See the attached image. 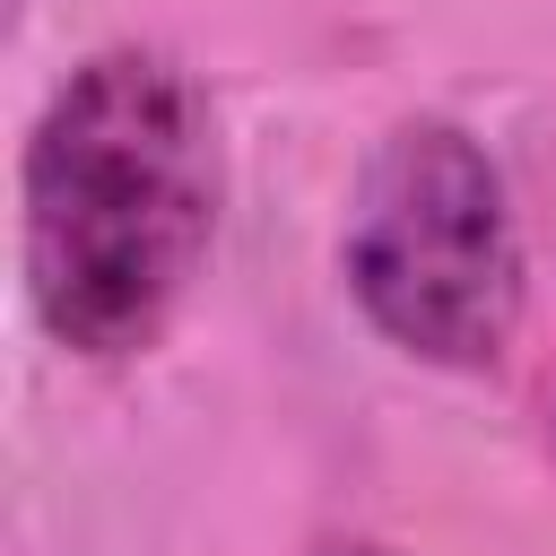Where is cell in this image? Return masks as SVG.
Masks as SVG:
<instances>
[{"label":"cell","mask_w":556,"mask_h":556,"mask_svg":"<svg viewBox=\"0 0 556 556\" xmlns=\"http://www.w3.org/2000/svg\"><path fill=\"white\" fill-rule=\"evenodd\" d=\"M226 208L208 87L156 43L87 52L35 113L17 165V269L43 339L139 365L191 304Z\"/></svg>","instance_id":"1"},{"label":"cell","mask_w":556,"mask_h":556,"mask_svg":"<svg viewBox=\"0 0 556 556\" xmlns=\"http://www.w3.org/2000/svg\"><path fill=\"white\" fill-rule=\"evenodd\" d=\"M547 434H556V400H547Z\"/></svg>","instance_id":"4"},{"label":"cell","mask_w":556,"mask_h":556,"mask_svg":"<svg viewBox=\"0 0 556 556\" xmlns=\"http://www.w3.org/2000/svg\"><path fill=\"white\" fill-rule=\"evenodd\" d=\"M339 287L426 374H495L530 313V252L478 130L408 113L374 139L339 226Z\"/></svg>","instance_id":"2"},{"label":"cell","mask_w":556,"mask_h":556,"mask_svg":"<svg viewBox=\"0 0 556 556\" xmlns=\"http://www.w3.org/2000/svg\"><path fill=\"white\" fill-rule=\"evenodd\" d=\"M313 556H408V547H391V539H321Z\"/></svg>","instance_id":"3"}]
</instances>
